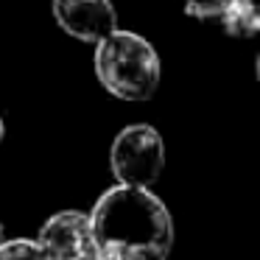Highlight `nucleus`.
Masks as SVG:
<instances>
[{"label": "nucleus", "instance_id": "nucleus-8", "mask_svg": "<svg viewBox=\"0 0 260 260\" xmlns=\"http://www.w3.org/2000/svg\"><path fill=\"white\" fill-rule=\"evenodd\" d=\"M73 260H101V254L95 252V249H87V252H81V254H76Z\"/></svg>", "mask_w": 260, "mask_h": 260}, {"label": "nucleus", "instance_id": "nucleus-1", "mask_svg": "<svg viewBox=\"0 0 260 260\" xmlns=\"http://www.w3.org/2000/svg\"><path fill=\"white\" fill-rule=\"evenodd\" d=\"M90 232L101 260H165L174 246L168 207L137 185L104 193L90 213Z\"/></svg>", "mask_w": 260, "mask_h": 260}, {"label": "nucleus", "instance_id": "nucleus-5", "mask_svg": "<svg viewBox=\"0 0 260 260\" xmlns=\"http://www.w3.org/2000/svg\"><path fill=\"white\" fill-rule=\"evenodd\" d=\"M37 243L51 260H73L76 254L92 249V232H90V215L64 210L56 213L42 224Z\"/></svg>", "mask_w": 260, "mask_h": 260}, {"label": "nucleus", "instance_id": "nucleus-7", "mask_svg": "<svg viewBox=\"0 0 260 260\" xmlns=\"http://www.w3.org/2000/svg\"><path fill=\"white\" fill-rule=\"evenodd\" d=\"M0 260H51L37 241H0Z\"/></svg>", "mask_w": 260, "mask_h": 260}, {"label": "nucleus", "instance_id": "nucleus-2", "mask_svg": "<svg viewBox=\"0 0 260 260\" xmlns=\"http://www.w3.org/2000/svg\"><path fill=\"white\" fill-rule=\"evenodd\" d=\"M95 45V76L109 95L120 101H148L157 92L159 56L148 40L115 28Z\"/></svg>", "mask_w": 260, "mask_h": 260}, {"label": "nucleus", "instance_id": "nucleus-9", "mask_svg": "<svg viewBox=\"0 0 260 260\" xmlns=\"http://www.w3.org/2000/svg\"><path fill=\"white\" fill-rule=\"evenodd\" d=\"M3 135H6V129H3V120H0V140H3Z\"/></svg>", "mask_w": 260, "mask_h": 260}, {"label": "nucleus", "instance_id": "nucleus-3", "mask_svg": "<svg viewBox=\"0 0 260 260\" xmlns=\"http://www.w3.org/2000/svg\"><path fill=\"white\" fill-rule=\"evenodd\" d=\"M112 174L120 185L148 187L159 179L165 168V143L159 132L148 123H135L118 132L109 151Z\"/></svg>", "mask_w": 260, "mask_h": 260}, {"label": "nucleus", "instance_id": "nucleus-6", "mask_svg": "<svg viewBox=\"0 0 260 260\" xmlns=\"http://www.w3.org/2000/svg\"><path fill=\"white\" fill-rule=\"evenodd\" d=\"M218 25L230 37H238V40L254 37L260 31V14H257L254 0H226Z\"/></svg>", "mask_w": 260, "mask_h": 260}, {"label": "nucleus", "instance_id": "nucleus-10", "mask_svg": "<svg viewBox=\"0 0 260 260\" xmlns=\"http://www.w3.org/2000/svg\"><path fill=\"white\" fill-rule=\"evenodd\" d=\"M0 241H3V224H0Z\"/></svg>", "mask_w": 260, "mask_h": 260}, {"label": "nucleus", "instance_id": "nucleus-4", "mask_svg": "<svg viewBox=\"0 0 260 260\" xmlns=\"http://www.w3.org/2000/svg\"><path fill=\"white\" fill-rule=\"evenodd\" d=\"M53 20L70 37L92 45L118 28L112 0H53Z\"/></svg>", "mask_w": 260, "mask_h": 260}]
</instances>
